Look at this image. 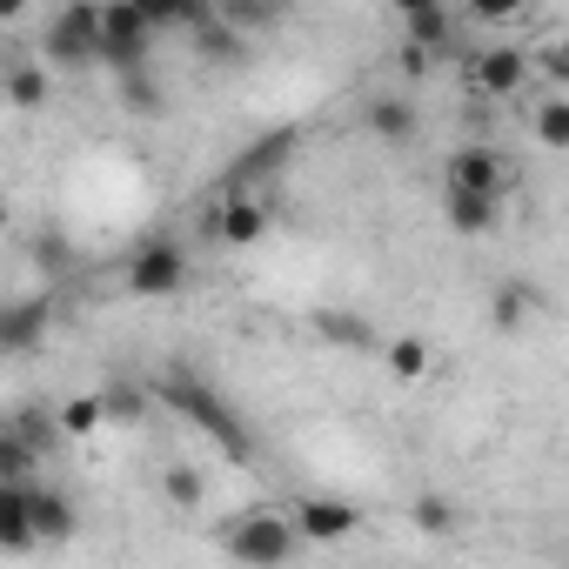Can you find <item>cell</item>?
<instances>
[{
  "instance_id": "obj_22",
  "label": "cell",
  "mask_w": 569,
  "mask_h": 569,
  "mask_svg": "<svg viewBox=\"0 0 569 569\" xmlns=\"http://www.w3.org/2000/svg\"><path fill=\"white\" fill-rule=\"evenodd\" d=\"M214 14L248 41V34H261V28H274V21H281V0H214Z\"/></svg>"
},
{
  "instance_id": "obj_25",
  "label": "cell",
  "mask_w": 569,
  "mask_h": 569,
  "mask_svg": "<svg viewBox=\"0 0 569 569\" xmlns=\"http://www.w3.org/2000/svg\"><path fill=\"white\" fill-rule=\"evenodd\" d=\"M0 476H41V456L14 436V422L0 429Z\"/></svg>"
},
{
  "instance_id": "obj_20",
  "label": "cell",
  "mask_w": 569,
  "mask_h": 569,
  "mask_svg": "<svg viewBox=\"0 0 569 569\" xmlns=\"http://www.w3.org/2000/svg\"><path fill=\"white\" fill-rule=\"evenodd\" d=\"M536 302H542V296L529 289V281H502L489 316H496V329H502V336H516V329H529V322H536Z\"/></svg>"
},
{
  "instance_id": "obj_30",
  "label": "cell",
  "mask_w": 569,
  "mask_h": 569,
  "mask_svg": "<svg viewBox=\"0 0 569 569\" xmlns=\"http://www.w3.org/2000/svg\"><path fill=\"white\" fill-rule=\"evenodd\" d=\"M389 8H396V21H402V14H416V8H429V0H389Z\"/></svg>"
},
{
  "instance_id": "obj_28",
  "label": "cell",
  "mask_w": 569,
  "mask_h": 569,
  "mask_svg": "<svg viewBox=\"0 0 569 569\" xmlns=\"http://www.w3.org/2000/svg\"><path fill=\"white\" fill-rule=\"evenodd\" d=\"M322 329H329V336H336V342H369V329H362V322H342V316H329V322H322Z\"/></svg>"
},
{
  "instance_id": "obj_23",
  "label": "cell",
  "mask_w": 569,
  "mask_h": 569,
  "mask_svg": "<svg viewBox=\"0 0 569 569\" xmlns=\"http://www.w3.org/2000/svg\"><path fill=\"white\" fill-rule=\"evenodd\" d=\"M529 8H536V0H462V21H476V28H516V21H529Z\"/></svg>"
},
{
  "instance_id": "obj_24",
  "label": "cell",
  "mask_w": 569,
  "mask_h": 569,
  "mask_svg": "<svg viewBox=\"0 0 569 569\" xmlns=\"http://www.w3.org/2000/svg\"><path fill=\"white\" fill-rule=\"evenodd\" d=\"M181 402H188V416H194V422H201V429H208L214 442H241V429H234V422L221 416V402H214L208 389H181Z\"/></svg>"
},
{
  "instance_id": "obj_9",
  "label": "cell",
  "mask_w": 569,
  "mask_h": 569,
  "mask_svg": "<svg viewBox=\"0 0 569 569\" xmlns=\"http://www.w3.org/2000/svg\"><path fill=\"white\" fill-rule=\"evenodd\" d=\"M28 522H34V549L41 542H68L74 536V496H61L54 482L28 476Z\"/></svg>"
},
{
  "instance_id": "obj_2",
  "label": "cell",
  "mask_w": 569,
  "mask_h": 569,
  "mask_svg": "<svg viewBox=\"0 0 569 569\" xmlns=\"http://www.w3.org/2000/svg\"><path fill=\"white\" fill-rule=\"evenodd\" d=\"M41 54L54 68H101V0H68L41 34Z\"/></svg>"
},
{
  "instance_id": "obj_8",
  "label": "cell",
  "mask_w": 569,
  "mask_h": 569,
  "mask_svg": "<svg viewBox=\"0 0 569 569\" xmlns=\"http://www.w3.org/2000/svg\"><path fill=\"white\" fill-rule=\"evenodd\" d=\"M442 188H462V194H502L509 188V168L496 148H456L442 161Z\"/></svg>"
},
{
  "instance_id": "obj_13",
  "label": "cell",
  "mask_w": 569,
  "mask_h": 569,
  "mask_svg": "<svg viewBox=\"0 0 569 569\" xmlns=\"http://www.w3.org/2000/svg\"><path fill=\"white\" fill-rule=\"evenodd\" d=\"M0 101L21 108V114H41V108L54 101V74H48V61H14L8 74H0Z\"/></svg>"
},
{
  "instance_id": "obj_10",
  "label": "cell",
  "mask_w": 569,
  "mask_h": 569,
  "mask_svg": "<svg viewBox=\"0 0 569 569\" xmlns=\"http://www.w3.org/2000/svg\"><path fill=\"white\" fill-rule=\"evenodd\" d=\"M362 128H369V141H382V148H409V141L422 134V114H416L409 94H376L369 114H362Z\"/></svg>"
},
{
  "instance_id": "obj_11",
  "label": "cell",
  "mask_w": 569,
  "mask_h": 569,
  "mask_svg": "<svg viewBox=\"0 0 569 569\" xmlns=\"http://www.w3.org/2000/svg\"><path fill=\"white\" fill-rule=\"evenodd\" d=\"M54 329V309L48 302H14V309H0V349L8 356H34Z\"/></svg>"
},
{
  "instance_id": "obj_1",
  "label": "cell",
  "mask_w": 569,
  "mask_h": 569,
  "mask_svg": "<svg viewBox=\"0 0 569 569\" xmlns=\"http://www.w3.org/2000/svg\"><path fill=\"white\" fill-rule=\"evenodd\" d=\"M221 549H228L234 562H248V569H274V562H289V556L302 549V536H296L289 509H241V516L228 522Z\"/></svg>"
},
{
  "instance_id": "obj_18",
  "label": "cell",
  "mask_w": 569,
  "mask_h": 569,
  "mask_svg": "<svg viewBox=\"0 0 569 569\" xmlns=\"http://www.w3.org/2000/svg\"><path fill=\"white\" fill-rule=\"evenodd\" d=\"M54 429H61V436H74V442L101 436V429H108V396H68V402L54 409Z\"/></svg>"
},
{
  "instance_id": "obj_7",
  "label": "cell",
  "mask_w": 569,
  "mask_h": 569,
  "mask_svg": "<svg viewBox=\"0 0 569 569\" xmlns=\"http://www.w3.org/2000/svg\"><path fill=\"white\" fill-rule=\"evenodd\" d=\"M261 234H268V201H261L254 188L221 194V208H214V241H221V248H261Z\"/></svg>"
},
{
  "instance_id": "obj_4",
  "label": "cell",
  "mask_w": 569,
  "mask_h": 569,
  "mask_svg": "<svg viewBox=\"0 0 569 569\" xmlns=\"http://www.w3.org/2000/svg\"><path fill=\"white\" fill-rule=\"evenodd\" d=\"M154 41H161V34L128 8V0H101V68L134 74V68H148Z\"/></svg>"
},
{
  "instance_id": "obj_15",
  "label": "cell",
  "mask_w": 569,
  "mask_h": 569,
  "mask_svg": "<svg viewBox=\"0 0 569 569\" xmlns=\"http://www.w3.org/2000/svg\"><path fill=\"white\" fill-rule=\"evenodd\" d=\"M442 221L456 234H489L502 221V194H462V188H442Z\"/></svg>"
},
{
  "instance_id": "obj_19",
  "label": "cell",
  "mask_w": 569,
  "mask_h": 569,
  "mask_svg": "<svg viewBox=\"0 0 569 569\" xmlns=\"http://www.w3.org/2000/svg\"><path fill=\"white\" fill-rule=\"evenodd\" d=\"M382 362H389L396 382H422V376L436 369V349H429L422 336H396V342H382Z\"/></svg>"
},
{
  "instance_id": "obj_26",
  "label": "cell",
  "mask_w": 569,
  "mask_h": 569,
  "mask_svg": "<svg viewBox=\"0 0 569 569\" xmlns=\"http://www.w3.org/2000/svg\"><path fill=\"white\" fill-rule=\"evenodd\" d=\"M14 436H21V442H28V449H34V456L48 462V456H54V436H61V429H54V416H21V422H14Z\"/></svg>"
},
{
  "instance_id": "obj_6",
  "label": "cell",
  "mask_w": 569,
  "mask_h": 569,
  "mask_svg": "<svg viewBox=\"0 0 569 569\" xmlns=\"http://www.w3.org/2000/svg\"><path fill=\"white\" fill-rule=\"evenodd\" d=\"M289 522H296V536L302 542H349L356 529H362V509L349 502V496H296V509H289Z\"/></svg>"
},
{
  "instance_id": "obj_31",
  "label": "cell",
  "mask_w": 569,
  "mask_h": 569,
  "mask_svg": "<svg viewBox=\"0 0 569 569\" xmlns=\"http://www.w3.org/2000/svg\"><path fill=\"white\" fill-rule=\"evenodd\" d=\"M0 234H8V201H0Z\"/></svg>"
},
{
  "instance_id": "obj_17",
  "label": "cell",
  "mask_w": 569,
  "mask_h": 569,
  "mask_svg": "<svg viewBox=\"0 0 569 569\" xmlns=\"http://www.w3.org/2000/svg\"><path fill=\"white\" fill-rule=\"evenodd\" d=\"M529 128H536V148L562 154V148H569V94H562V88H542V101H536Z\"/></svg>"
},
{
  "instance_id": "obj_29",
  "label": "cell",
  "mask_w": 569,
  "mask_h": 569,
  "mask_svg": "<svg viewBox=\"0 0 569 569\" xmlns=\"http://www.w3.org/2000/svg\"><path fill=\"white\" fill-rule=\"evenodd\" d=\"M28 8H34V0H0V28H14V21H21Z\"/></svg>"
},
{
  "instance_id": "obj_32",
  "label": "cell",
  "mask_w": 569,
  "mask_h": 569,
  "mask_svg": "<svg viewBox=\"0 0 569 569\" xmlns=\"http://www.w3.org/2000/svg\"><path fill=\"white\" fill-rule=\"evenodd\" d=\"M0 362H8V349H0Z\"/></svg>"
},
{
  "instance_id": "obj_27",
  "label": "cell",
  "mask_w": 569,
  "mask_h": 569,
  "mask_svg": "<svg viewBox=\"0 0 569 569\" xmlns=\"http://www.w3.org/2000/svg\"><path fill=\"white\" fill-rule=\"evenodd\" d=\"M416 522H422V529H429V536H442V529H449V522H456V509H449V502H442V496H422V502H416Z\"/></svg>"
},
{
  "instance_id": "obj_12",
  "label": "cell",
  "mask_w": 569,
  "mask_h": 569,
  "mask_svg": "<svg viewBox=\"0 0 569 569\" xmlns=\"http://www.w3.org/2000/svg\"><path fill=\"white\" fill-rule=\"evenodd\" d=\"M0 549L28 556L34 549V522H28V476H0Z\"/></svg>"
},
{
  "instance_id": "obj_5",
  "label": "cell",
  "mask_w": 569,
  "mask_h": 569,
  "mask_svg": "<svg viewBox=\"0 0 569 569\" xmlns=\"http://www.w3.org/2000/svg\"><path fill=\"white\" fill-rule=\"evenodd\" d=\"M469 88L489 94V101H516L522 88H536V81H529V48H516V41L482 48V54L469 61Z\"/></svg>"
},
{
  "instance_id": "obj_3",
  "label": "cell",
  "mask_w": 569,
  "mask_h": 569,
  "mask_svg": "<svg viewBox=\"0 0 569 569\" xmlns=\"http://www.w3.org/2000/svg\"><path fill=\"white\" fill-rule=\"evenodd\" d=\"M188 274H194V261H188V248L168 241V234H154V241H141V248L128 254V289H134L141 302H168V296H181V289H188Z\"/></svg>"
},
{
  "instance_id": "obj_21",
  "label": "cell",
  "mask_w": 569,
  "mask_h": 569,
  "mask_svg": "<svg viewBox=\"0 0 569 569\" xmlns=\"http://www.w3.org/2000/svg\"><path fill=\"white\" fill-rule=\"evenodd\" d=\"M161 496H168L181 516H194V509L208 502V476H201L194 462H168V469H161Z\"/></svg>"
},
{
  "instance_id": "obj_14",
  "label": "cell",
  "mask_w": 569,
  "mask_h": 569,
  "mask_svg": "<svg viewBox=\"0 0 569 569\" xmlns=\"http://www.w3.org/2000/svg\"><path fill=\"white\" fill-rule=\"evenodd\" d=\"M456 28H462V14L449 8V0H429V8L402 14V48H422V54H436V48H449V41H456Z\"/></svg>"
},
{
  "instance_id": "obj_16",
  "label": "cell",
  "mask_w": 569,
  "mask_h": 569,
  "mask_svg": "<svg viewBox=\"0 0 569 569\" xmlns=\"http://www.w3.org/2000/svg\"><path fill=\"white\" fill-rule=\"evenodd\" d=\"M128 8H134L154 34H188V28L214 8V0H128Z\"/></svg>"
}]
</instances>
